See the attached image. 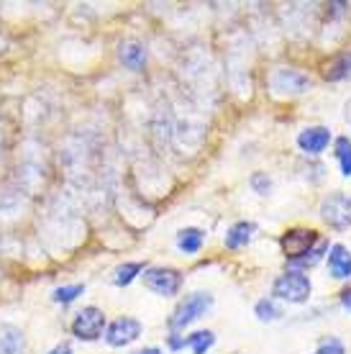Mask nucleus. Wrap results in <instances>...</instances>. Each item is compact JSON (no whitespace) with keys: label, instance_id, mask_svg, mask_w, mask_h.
Instances as JSON below:
<instances>
[{"label":"nucleus","instance_id":"39448f33","mask_svg":"<svg viewBox=\"0 0 351 354\" xmlns=\"http://www.w3.org/2000/svg\"><path fill=\"white\" fill-rule=\"evenodd\" d=\"M141 277H144V285H146L151 292L164 295V298L177 295L180 288H182V274H180V270H175V267H146Z\"/></svg>","mask_w":351,"mask_h":354},{"label":"nucleus","instance_id":"2eb2a0df","mask_svg":"<svg viewBox=\"0 0 351 354\" xmlns=\"http://www.w3.org/2000/svg\"><path fill=\"white\" fill-rule=\"evenodd\" d=\"M325 80H331V82H339L343 80V77H349L351 75V52H343L339 54V57H334L331 62L325 64Z\"/></svg>","mask_w":351,"mask_h":354},{"label":"nucleus","instance_id":"f8f14e48","mask_svg":"<svg viewBox=\"0 0 351 354\" xmlns=\"http://www.w3.org/2000/svg\"><path fill=\"white\" fill-rule=\"evenodd\" d=\"M118 59L123 62V67L139 72V70H144V64H146V49H144L141 41L129 39V41H123V44L118 46Z\"/></svg>","mask_w":351,"mask_h":354},{"label":"nucleus","instance_id":"dca6fc26","mask_svg":"<svg viewBox=\"0 0 351 354\" xmlns=\"http://www.w3.org/2000/svg\"><path fill=\"white\" fill-rule=\"evenodd\" d=\"M141 272H144V265H141V262H123V265L115 267L113 285H118V288H126V285H131Z\"/></svg>","mask_w":351,"mask_h":354},{"label":"nucleus","instance_id":"ddd939ff","mask_svg":"<svg viewBox=\"0 0 351 354\" xmlns=\"http://www.w3.org/2000/svg\"><path fill=\"white\" fill-rule=\"evenodd\" d=\"M254 234H256V223H252V221L234 223V226L226 231V247H229V249L246 247L249 241L254 239Z\"/></svg>","mask_w":351,"mask_h":354},{"label":"nucleus","instance_id":"a211bd4d","mask_svg":"<svg viewBox=\"0 0 351 354\" xmlns=\"http://www.w3.org/2000/svg\"><path fill=\"white\" fill-rule=\"evenodd\" d=\"M85 292V285L82 283H72V285H61V288H57V290L52 292V301L54 303H61V306H70V303H75Z\"/></svg>","mask_w":351,"mask_h":354},{"label":"nucleus","instance_id":"6e6552de","mask_svg":"<svg viewBox=\"0 0 351 354\" xmlns=\"http://www.w3.org/2000/svg\"><path fill=\"white\" fill-rule=\"evenodd\" d=\"M328 142H331V129H325V126H310V129H303L298 136V147L305 151V154H310V157L321 154V151L328 147Z\"/></svg>","mask_w":351,"mask_h":354},{"label":"nucleus","instance_id":"b1692460","mask_svg":"<svg viewBox=\"0 0 351 354\" xmlns=\"http://www.w3.org/2000/svg\"><path fill=\"white\" fill-rule=\"evenodd\" d=\"M167 344H169V349H172V352H180V349H184V346H187V339L180 337V334H169Z\"/></svg>","mask_w":351,"mask_h":354},{"label":"nucleus","instance_id":"f3484780","mask_svg":"<svg viewBox=\"0 0 351 354\" xmlns=\"http://www.w3.org/2000/svg\"><path fill=\"white\" fill-rule=\"evenodd\" d=\"M336 160H339L341 175L351 177V139L349 136H339V139H336Z\"/></svg>","mask_w":351,"mask_h":354},{"label":"nucleus","instance_id":"7ed1b4c3","mask_svg":"<svg viewBox=\"0 0 351 354\" xmlns=\"http://www.w3.org/2000/svg\"><path fill=\"white\" fill-rule=\"evenodd\" d=\"M318 241H321L318 231H313V229H290V231H285V234H282L280 247H282V252H285L287 262H298V259L307 257V254L316 249Z\"/></svg>","mask_w":351,"mask_h":354},{"label":"nucleus","instance_id":"f03ea898","mask_svg":"<svg viewBox=\"0 0 351 354\" xmlns=\"http://www.w3.org/2000/svg\"><path fill=\"white\" fill-rule=\"evenodd\" d=\"M310 292H313V285H310V280H307V274H303L300 270H287V272L280 274L272 285L274 298L295 303V306L310 301Z\"/></svg>","mask_w":351,"mask_h":354},{"label":"nucleus","instance_id":"aec40b11","mask_svg":"<svg viewBox=\"0 0 351 354\" xmlns=\"http://www.w3.org/2000/svg\"><path fill=\"white\" fill-rule=\"evenodd\" d=\"M254 313L259 321H277L282 319V308L274 303V298H262V301H256L254 306Z\"/></svg>","mask_w":351,"mask_h":354},{"label":"nucleus","instance_id":"20e7f679","mask_svg":"<svg viewBox=\"0 0 351 354\" xmlns=\"http://www.w3.org/2000/svg\"><path fill=\"white\" fill-rule=\"evenodd\" d=\"M106 331V313L95 306H85L72 321V334L79 342H97Z\"/></svg>","mask_w":351,"mask_h":354},{"label":"nucleus","instance_id":"412c9836","mask_svg":"<svg viewBox=\"0 0 351 354\" xmlns=\"http://www.w3.org/2000/svg\"><path fill=\"white\" fill-rule=\"evenodd\" d=\"M323 252H328V241L321 239V241L316 244V249H313V252H310L307 257L298 259V262H290V265L300 267V270H305V267H313V265H318V262H321V257H323Z\"/></svg>","mask_w":351,"mask_h":354},{"label":"nucleus","instance_id":"0eeeda50","mask_svg":"<svg viewBox=\"0 0 351 354\" xmlns=\"http://www.w3.org/2000/svg\"><path fill=\"white\" fill-rule=\"evenodd\" d=\"M141 337V321L131 316H121L106 328V342L111 346H129Z\"/></svg>","mask_w":351,"mask_h":354},{"label":"nucleus","instance_id":"4be33fe9","mask_svg":"<svg viewBox=\"0 0 351 354\" xmlns=\"http://www.w3.org/2000/svg\"><path fill=\"white\" fill-rule=\"evenodd\" d=\"M316 354H346V346H343L341 339L325 337V339H321V344L316 346Z\"/></svg>","mask_w":351,"mask_h":354},{"label":"nucleus","instance_id":"9b49d317","mask_svg":"<svg viewBox=\"0 0 351 354\" xmlns=\"http://www.w3.org/2000/svg\"><path fill=\"white\" fill-rule=\"evenodd\" d=\"M0 354H26V337L13 324H0Z\"/></svg>","mask_w":351,"mask_h":354},{"label":"nucleus","instance_id":"a878e982","mask_svg":"<svg viewBox=\"0 0 351 354\" xmlns=\"http://www.w3.org/2000/svg\"><path fill=\"white\" fill-rule=\"evenodd\" d=\"M341 306L346 310H351V288H346V290L341 292Z\"/></svg>","mask_w":351,"mask_h":354},{"label":"nucleus","instance_id":"9d476101","mask_svg":"<svg viewBox=\"0 0 351 354\" xmlns=\"http://www.w3.org/2000/svg\"><path fill=\"white\" fill-rule=\"evenodd\" d=\"M328 272L336 280H349L351 277V252L343 244H334L328 249Z\"/></svg>","mask_w":351,"mask_h":354},{"label":"nucleus","instance_id":"1a4fd4ad","mask_svg":"<svg viewBox=\"0 0 351 354\" xmlns=\"http://www.w3.org/2000/svg\"><path fill=\"white\" fill-rule=\"evenodd\" d=\"M307 85H310V80L298 70H277L272 77V88L280 90V93H290V95L303 93Z\"/></svg>","mask_w":351,"mask_h":354},{"label":"nucleus","instance_id":"6ab92c4d","mask_svg":"<svg viewBox=\"0 0 351 354\" xmlns=\"http://www.w3.org/2000/svg\"><path fill=\"white\" fill-rule=\"evenodd\" d=\"M216 344V334L213 331H195L187 337V346L193 349V354H205Z\"/></svg>","mask_w":351,"mask_h":354},{"label":"nucleus","instance_id":"f257e3e1","mask_svg":"<svg viewBox=\"0 0 351 354\" xmlns=\"http://www.w3.org/2000/svg\"><path fill=\"white\" fill-rule=\"evenodd\" d=\"M213 308V295L211 292H202V290H195L190 292L187 298H184L175 310H172V316H169L167 326L172 331H180V328L190 326L193 321L202 319L208 310Z\"/></svg>","mask_w":351,"mask_h":354},{"label":"nucleus","instance_id":"423d86ee","mask_svg":"<svg viewBox=\"0 0 351 354\" xmlns=\"http://www.w3.org/2000/svg\"><path fill=\"white\" fill-rule=\"evenodd\" d=\"M321 218H323L331 229H349L351 226V195L346 193H331L323 198L321 203Z\"/></svg>","mask_w":351,"mask_h":354},{"label":"nucleus","instance_id":"393cba45","mask_svg":"<svg viewBox=\"0 0 351 354\" xmlns=\"http://www.w3.org/2000/svg\"><path fill=\"white\" fill-rule=\"evenodd\" d=\"M49 354H72V344H70V342H59V344L54 346Z\"/></svg>","mask_w":351,"mask_h":354},{"label":"nucleus","instance_id":"bb28decb","mask_svg":"<svg viewBox=\"0 0 351 354\" xmlns=\"http://www.w3.org/2000/svg\"><path fill=\"white\" fill-rule=\"evenodd\" d=\"M136 354H162V349H157V346H146V349H141V352Z\"/></svg>","mask_w":351,"mask_h":354},{"label":"nucleus","instance_id":"5701e85b","mask_svg":"<svg viewBox=\"0 0 351 354\" xmlns=\"http://www.w3.org/2000/svg\"><path fill=\"white\" fill-rule=\"evenodd\" d=\"M252 187H254V193L267 195L272 190V177H267V172H254L252 175Z\"/></svg>","mask_w":351,"mask_h":354},{"label":"nucleus","instance_id":"4468645a","mask_svg":"<svg viewBox=\"0 0 351 354\" xmlns=\"http://www.w3.org/2000/svg\"><path fill=\"white\" fill-rule=\"evenodd\" d=\"M202 244H205V231L198 229V226H187V229H182L177 234V247L184 254H198L202 249Z\"/></svg>","mask_w":351,"mask_h":354}]
</instances>
